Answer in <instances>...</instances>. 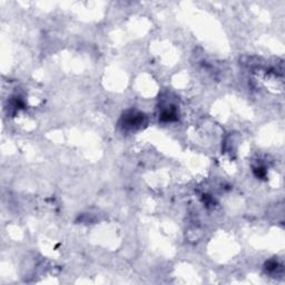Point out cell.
Returning <instances> with one entry per match:
<instances>
[{"instance_id": "obj_1", "label": "cell", "mask_w": 285, "mask_h": 285, "mask_svg": "<svg viewBox=\"0 0 285 285\" xmlns=\"http://www.w3.org/2000/svg\"><path fill=\"white\" fill-rule=\"evenodd\" d=\"M144 124V115L137 111H130L123 117L122 126L125 130H134V128L141 127Z\"/></svg>"}]
</instances>
